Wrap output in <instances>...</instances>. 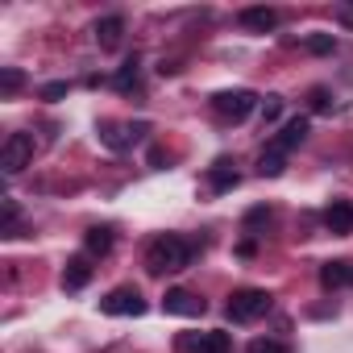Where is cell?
Instances as JSON below:
<instances>
[{
  "label": "cell",
  "mask_w": 353,
  "mask_h": 353,
  "mask_svg": "<svg viewBox=\"0 0 353 353\" xmlns=\"http://www.w3.org/2000/svg\"><path fill=\"white\" fill-rule=\"evenodd\" d=\"M192 262V245L183 237H174V233H162L150 241L145 250V270L150 274H174V270H183Z\"/></svg>",
  "instance_id": "1"
},
{
  "label": "cell",
  "mask_w": 353,
  "mask_h": 353,
  "mask_svg": "<svg viewBox=\"0 0 353 353\" xmlns=\"http://www.w3.org/2000/svg\"><path fill=\"white\" fill-rule=\"evenodd\" d=\"M266 312H270V295H266L262 287H241V291H233L229 303H225V316H229L233 324H254V320H262Z\"/></svg>",
  "instance_id": "2"
},
{
  "label": "cell",
  "mask_w": 353,
  "mask_h": 353,
  "mask_svg": "<svg viewBox=\"0 0 353 353\" xmlns=\"http://www.w3.org/2000/svg\"><path fill=\"white\" fill-rule=\"evenodd\" d=\"M254 108H258V96L245 92V88H237V92H216V96H212V112L225 117V121H245Z\"/></svg>",
  "instance_id": "3"
},
{
  "label": "cell",
  "mask_w": 353,
  "mask_h": 353,
  "mask_svg": "<svg viewBox=\"0 0 353 353\" xmlns=\"http://www.w3.org/2000/svg\"><path fill=\"white\" fill-rule=\"evenodd\" d=\"M34 162V133H9V141L0 145V166L5 174H17Z\"/></svg>",
  "instance_id": "4"
},
{
  "label": "cell",
  "mask_w": 353,
  "mask_h": 353,
  "mask_svg": "<svg viewBox=\"0 0 353 353\" xmlns=\"http://www.w3.org/2000/svg\"><path fill=\"white\" fill-rule=\"evenodd\" d=\"M100 312L104 316H141L145 312V299H141V291L137 287H112L104 299H100Z\"/></svg>",
  "instance_id": "5"
},
{
  "label": "cell",
  "mask_w": 353,
  "mask_h": 353,
  "mask_svg": "<svg viewBox=\"0 0 353 353\" xmlns=\"http://www.w3.org/2000/svg\"><path fill=\"white\" fill-rule=\"evenodd\" d=\"M162 312H170V316H204V299L183 291V287H174V291L162 295Z\"/></svg>",
  "instance_id": "6"
},
{
  "label": "cell",
  "mask_w": 353,
  "mask_h": 353,
  "mask_svg": "<svg viewBox=\"0 0 353 353\" xmlns=\"http://www.w3.org/2000/svg\"><path fill=\"white\" fill-rule=\"evenodd\" d=\"M145 133V125L137 121V125H117V121H100V137H104V145L108 150H125V145H133L137 137Z\"/></svg>",
  "instance_id": "7"
},
{
  "label": "cell",
  "mask_w": 353,
  "mask_h": 353,
  "mask_svg": "<svg viewBox=\"0 0 353 353\" xmlns=\"http://www.w3.org/2000/svg\"><path fill=\"white\" fill-rule=\"evenodd\" d=\"M324 229H328L332 237L353 233V204H349V200H332L328 212H324Z\"/></svg>",
  "instance_id": "8"
},
{
  "label": "cell",
  "mask_w": 353,
  "mask_h": 353,
  "mask_svg": "<svg viewBox=\"0 0 353 353\" xmlns=\"http://www.w3.org/2000/svg\"><path fill=\"white\" fill-rule=\"evenodd\" d=\"M320 283L328 291H341V287H353V262L349 258H336V262H324L320 266Z\"/></svg>",
  "instance_id": "9"
},
{
  "label": "cell",
  "mask_w": 353,
  "mask_h": 353,
  "mask_svg": "<svg viewBox=\"0 0 353 353\" xmlns=\"http://www.w3.org/2000/svg\"><path fill=\"white\" fill-rule=\"evenodd\" d=\"M183 349H192V353H233V341H229V332L212 328V332H200V336L183 341Z\"/></svg>",
  "instance_id": "10"
},
{
  "label": "cell",
  "mask_w": 353,
  "mask_h": 353,
  "mask_svg": "<svg viewBox=\"0 0 353 353\" xmlns=\"http://www.w3.org/2000/svg\"><path fill=\"white\" fill-rule=\"evenodd\" d=\"M241 26H245L250 34H270V30L279 26V13L266 9V5H254V9H241Z\"/></svg>",
  "instance_id": "11"
},
{
  "label": "cell",
  "mask_w": 353,
  "mask_h": 353,
  "mask_svg": "<svg viewBox=\"0 0 353 353\" xmlns=\"http://www.w3.org/2000/svg\"><path fill=\"white\" fill-rule=\"evenodd\" d=\"M303 137H307V117H291V121L283 125V133H279L270 145H274V150H283V154H291Z\"/></svg>",
  "instance_id": "12"
},
{
  "label": "cell",
  "mask_w": 353,
  "mask_h": 353,
  "mask_svg": "<svg viewBox=\"0 0 353 353\" xmlns=\"http://www.w3.org/2000/svg\"><path fill=\"white\" fill-rule=\"evenodd\" d=\"M121 34H125V17L112 13V17H100V21H96V42H100L104 50H117V46H121Z\"/></svg>",
  "instance_id": "13"
},
{
  "label": "cell",
  "mask_w": 353,
  "mask_h": 353,
  "mask_svg": "<svg viewBox=\"0 0 353 353\" xmlns=\"http://www.w3.org/2000/svg\"><path fill=\"white\" fill-rule=\"evenodd\" d=\"M88 283H92V262L79 254V258L67 262V270H63V287H67V291H83Z\"/></svg>",
  "instance_id": "14"
},
{
  "label": "cell",
  "mask_w": 353,
  "mask_h": 353,
  "mask_svg": "<svg viewBox=\"0 0 353 353\" xmlns=\"http://www.w3.org/2000/svg\"><path fill=\"white\" fill-rule=\"evenodd\" d=\"M208 183H212V192H233V188L241 183V174H237V166H233L229 158H221V162L208 170Z\"/></svg>",
  "instance_id": "15"
},
{
  "label": "cell",
  "mask_w": 353,
  "mask_h": 353,
  "mask_svg": "<svg viewBox=\"0 0 353 353\" xmlns=\"http://www.w3.org/2000/svg\"><path fill=\"white\" fill-rule=\"evenodd\" d=\"M283 170H287V154L274 150V145H266L262 158H258V174H262V179H279Z\"/></svg>",
  "instance_id": "16"
},
{
  "label": "cell",
  "mask_w": 353,
  "mask_h": 353,
  "mask_svg": "<svg viewBox=\"0 0 353 353\" xmlns=\"http://www.w3.org/2000/svg\"><path fill=\"white\" fill-rule=\"evenodd\" d=\"M83 245H88V254H96V258H104V254L112 250V229H108V225H96V229H88V237H83Z\"/></svg>",
  "instance_id": "17"
},
{
  "label": "cell",
  "mask_w": 353,
  "mask_h": 353,
  "mask_svg": "<svg viewBox=\"0 0 353 353\" xmlns=\"http://www.w3.org/2000/svg\"><path fill=\"white\" fill-rule=\"evenodd\" d=\"M137 83H141V67H137V59H129V63L112 75V88H117V92H137Z\"/></svg>",
  "instance_id": "18"
},
{
  "label": "cell",
  "mask_w": 353,
  "mask_h": 353,
  "mask_svg": "<svg viewBox=\"0 0 353 353\" xmlns=\"http://www.w3.org/2000/svg\"><path fill=\"white\" fill-rule=\"evenodd\" d=\"M17 221H21L17 200H5V225H0V233H5V237H21V233H17Z\"/></svg>",
  "instance_id": "19"
},
{
  "label": "cell",
  "mask_w": 353,
  "mask_h": 353,
  "mask_svg": "<svg viewBox=\"0 0 353 353\" xmlns=\"http://www.w3.org/2000/svg\"><path fill=\"white\" fill-rule=\"evenodd\" d=\"M303 46H307L312 54H332V50H336V38H332V34H312V38H303Z\"/></svg>",
  "instance_id": "20"
},
{
  "label": "cell",
  "mask_w": 353,
  "mask_h": 353,
  "mask_svg": "<svg viewBox=\"0 0 353 353\" xmlns=\"http://www.w3.org/2000/svg\"><path fill=\"white\" fill-rule=\"evenodd\" d=\"M21 83H26V75H21L17 67H5V71H0V92H5V96H13Z\"/></svg>",
  "instance_id": "21"
},
{
  "label": "cell",
  "mask_w": 353,
  "mask_h": 353,
  "mask_svg": "<svg viewBox=\"0 0 353 353\" xmlns=\"http://www.w3.org/2000/svg\"><path fill=\"white\" fill-rule=\"evenodd\" d=\"M250 353H291L283 341H270V336H258V341H250Z\"/></svg>",
  "instance_id": "22"
},
{
  "label": "cell",
  "mask_w": 353,
  "mask_h": 353,
  "mask_svg": "<svg viewBox=\"0 0 353 353\" xmlns=\"http://www.w3.org/2000/svg\"><path fill=\"white\" fill-rule=\"evenodd\" d=\"M262 117H266V121H279V117H283V100H279V96H266Z\"/></svg>",
  "instance_id": "23"
},
{
  "label": "cell",
  "mask_w": 353,
  "mask_h": 353,
  "mask_svg": "<svg viewBox=\"0 0 353 353\" xmlns=\"http://www.w3.org/2000/svg\"><path fill=\"white\" fill-rule=\"evenodd\" d=\"M67 96V83H46L42 88V100H63Z\"/></svg>",
  "instance_id": "24"
},
{
  "label": "cell",
  "mask_w": 353,
  "mask_h": 353,
  "mask_svg": "<svg viewBox=\"0 0 353 353\" xmlns=\"http://www.w3.org/2000/svg\"><path fill=\"white\" fill-rule=\"evenodd\" d=\"M312 108H316V112L328 108V92H324V88H312Z\"/></svg>",
  "instance_id": "25"
}]
</instances>
